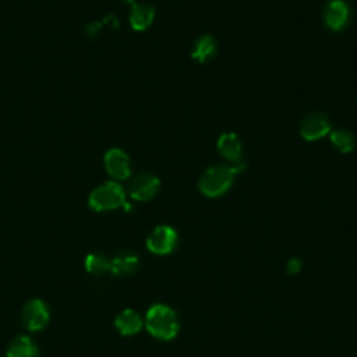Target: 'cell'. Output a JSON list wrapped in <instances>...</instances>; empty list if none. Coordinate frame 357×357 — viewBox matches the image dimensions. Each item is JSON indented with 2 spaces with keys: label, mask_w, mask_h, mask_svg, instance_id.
Returning <instances> with one entry per match:
<instances>
[{
  "label": "cell",
  "mask_w": 357,
  "mask_h": 357,
  "mask_svg": "<svg viewBox=\"0 0 357 357\" xmlns=\"http://www.w3.org/2000/svg\"><path fill=\"white\" fill-rule=\"evenodd\" d=\"M245 169V163L216 165L206 169L198 183L199 191L211 198L223 195L233 184L236 176Z\"/></svg>",
  "instance_id": "obj_1"
},
{
  "label": "cell",
  "mask_w": 357,
  "mask_h": 357,
  "mask_svg": "<svg viewBox=\"0 0 357 357\" xmlns=\"http://www.w3.org/2000/svg\"><path fill=\"white\" fill-rule=\"evenodd\" d=\"M145 326L153 337L162 340H170L176 337L180 329L176 312L165 304H155L148 310L145 317Z\"/></svg>",
  "instance_id": "obj_2"
},
{
  "label": "cell",
  "mask_w": 357,
  "mask_h": 357,
  "mask_svg": "<svg viewBox=\"0 0 357 357\" xmlns=\"http://www.w3.org/2000/svg\"><path fill=\"white\" fill-rule=\"evenodd\" d=\"M121 205H126V192L123 187L114 181H109L89 195V206L96 212L116 209Z\"/></svg>",
  "instance_id": "obj_3"
},
{
  "label": "cell",
  "mask_w": 357,
  "mask_h": 357,
  "mask_svg": "<svg viewBox=\"0 0 357 357\" xmlns=\"http://www.w3.org/2000/svg\"><path fill=\"white\" fill-rule=\"evenodd\" d=\"M21 319H22L24 326L28 331H31V332L42 331L49 324V319H50L49 308L45 304V301H42L39 298L29 300L22 308Z\"/></svg>",
  "instance_id": "obj_4"
},
{
  "label": "cell",
  "mask_w": 357,
  "mask_h": 357,
  "mask_svg": "<svg viewBox=\"0 0 357 357\" xmlns=\"http://www.w3.org/2000/svg\"><path fill=\"white\" fill-rule=\"evenodd\" d=\"M177 233L170 226L155 227L146 238V247L151 252L158 255L170 254L177 245Z\"/></svg>",
  "instance_id": "obj_5"
},
{
  "label": "cell",
  "mask_w": 357,
  "mask_h": 357,
  "mask_svg": "<svg viewBox=\"0 0 357 357\" xmlns=\"http://www.w3.org/2000/svg\"><path fill=\"white\" fill-rule=\"evenodd\" d=\"M351 20V7L344 0H331L324 10L325 25L332 31L344 29Z\"/></svg>",
  "instance_id": "obj_6"
},
{
  "label": "cell",
  "mask_w": 357,
  "mask_h": 357,
  "mask_svg": "<svg viewBox=\"0 0 357 357\" xmlns=\"http://www.w3.org/2000/svg\"><path fill=\"white\" fill-rule=\"evenodd\" d=\"M331 131V121L328 117L321 112H312L308 113L300 126V134L307 141H315Z\"/></svg>",
  "instance_id": "obj_7"
},
{
  "label": "cell",
  "mask_w": 357,
  "mask_h": 357,
  "mask_svg": "<svg viewBox=\"0 0 357 357\" xmlns=\"http://www.w3.org/2000/svg\"><path fill=\"white\" fill-rule=\"evenodd\" d=\"M159 178L151 173L137 176L130 184V195L137 201H148L155 197L159 190Z\"/></svg>",
  "instance_id": "obj_8"
},
{
  "label": "cell",
  "mask_w": 357,
  "mask_h": 357,
  "mask_svg": "<svg viewBox=\"0 0 357 357\" xmlns=\"http://www.w3.org/2000/svg\"><path fill=\"white\" fill-rule=\"evenodd\" d=\"M105 167L107 173L117 180H124L131 174V166L127 153L117 148H113L106 152Z\"/></svg>",
  "instance_id": "obj_9"
},
{
  "label": "cell",
  "mask_w": 357,
  "mask_h": 357,
  "mask_svg": "<svg viewBox=\"0 0 357 357\" xmlns=\"http://www.w3.org/2000/svg\"><path fill=\"white\" fill-rule=\"evenodd\" d=\"M219 153L233 165L243 162V145L234 132H225L218 139Z\"/></svg>",
  "instance_id": "obj_10"
},
{
  "label": "cell",
  "mask_w": 357,
  "mask_h": 357,
  "mask_svg": "<svg viewBox=\"0 0 357 357\" xmlns=\"http://www.w3.org/2000/svg\"><path fill=\"white\" fill-rule=\"evenodd\" d=\"M114 326L116 329L123 335V336H131L135 335L141 331L142 328V318L139 314L131 308L123 310L114 319Z\"/></svg>",
  "instance_id": "obj_11"
},
{
  "label": "cell",
  "mask_w": 357,
  "mask_h": 357,
  "mask_svg": "<svg viewBox=\"0 0 357 357\" xmlns=\"http://www.w3.org/2000/svg\"><path fill=\"white\" fill-rule=\"evenodd\" d=\"M138 268V257L132 252L123 251L110 261V272L114 276H126Z\"/></svg>",
  "instance_id": "obj_12"
},
{
  "label": "cell",
  "mask_w": 357,
  "mask_h": 357,
  "mask_svg": "<svg viewBox=\"0 0 357 357\" xmlns=\"http://www.w3.org/2000/svg\"><path fill=\"white\" fill-rule=\"evenodd\" d=\"M6 357H38V349L29 336L20 335L10 342Z\"/></svg>",
  "instance_id": "obj_13"
},
{
  "label": "cell",
  "mask_w": 357,
  "mask_h": 357,
  "mask_svg": "<svg viewBox=\"0 0 357 357\" xmlns=\"http://www.w3.org/2000/svg\"><path fill=\"white\" fill-rule=\"evenodd\" d=\"M216 50H218V45L215 38L211 35H204L194 42L191 57L199 63H205L216 54Z\"/></svg>",
  "instance_id": "obj_14"
},
{
  "label": "cell",
  "mask_w": 357,
  "mask_h": 357,
  "mask_svg": "<svg viewBox=\"0 0 357 357\" xmlns=\"http://www.w3.org/2000/svg\"><path fill=\"white\" fill-rule=\"evenodd\" d=\"M155 17V10L145 4H132L130 11V24L135 31L146 29Z\"/></svg>",
  "instance_id": "obj_15"
},
{
  "label": "cell",
  "mask_w": 357,
  "mask_h": 357,
  "mask_svg": "<svg viewBox=\"0 0 357 357\" xmlns=\"http://www.w3.org/2000/svg\"><path fill=\"white\" fill-rule=\"evenodd\" d=\"M331 142L342 153H349L354 149V135L349 130H344V128H337V130L332 131Z\"/></svg>",
  "instance_id": "obj_16"
},
{
  "label": "cell",
  "mask_w": 357,
  "mask_h": 357,
  "mask_svg": "<svg viewBox=\"0 0 357 357\" xmlns=\"http://www.w3.org/2000/svg\"><path fill=\"white\" fill-rule=\"evenodd\" d=\"M84 265L86 272L92 275H103L106 272H110V259H107L103 254L99 252L88 254Z\"/></svg>",
  "instance_id": "obj_17"
},
{
  "label": "cell",
  "mask_w": 357,
  "mask_h": 357,
  "mask_svg": "<svg viewBox=\"0 0 357 357\" xmlns=\"http://www.w3.org/2000/svg\"><path fill=\"white\" fill-rule=\"evenodd\" d=\"M300 269H301V262H300V259L291 258V259L287 262V272H289V273L296 275V273L300 272Z\"/></svg>",
  "instance_id": "obj_18"
}]
</instances>
